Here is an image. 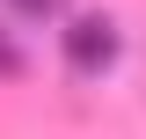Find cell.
Listing matches in <instances>:
<instances>
[{
    "mask_svg": "<svg viewBox=\"0 0 146 139\" xmlns=\"http://www.w3.org/2000/svg\"><path fill=\"white\" fill-rule=\"evenodd\" d=\"M117 51H124V29L110 15H66V29H58V59H66L80 81H102L110 66H117Z\"/></svg>",
    "mask_w": 146,
    "mask_h": 139,
    "instance_id": "6da1fadb",
    "label": "cell"
},
{
    "mask_svg": "<svg viewBox=\"0 0 146 139\" xmlns=\"http://www.w3.org/2000/svg\"><path fill=\"white\" fill-rule=\"evenodd\" d=\"M22 66H29V59H22V44L0 29V81H22Z\"/></svg>",
    "mask_w": 146,
    "mask_h": 139,
    "instance_id": "7a4b0ae2",
    "label": "cell"
},
{
    "mask_svg": "<svg viewBox=\"0 0 146 139\" xmlns=\"http://www.w3.org/2000/svg\"><path fill=\"white\" fill-rule=\"evenodd\" d=\"M22 22H44V15H66V0H7Z\"/></svg>",
    "mask_w": 146,
    "mask_h": 139,
    "instance_id": "3957f363",
    "label": "cell"
}]
</instances>
